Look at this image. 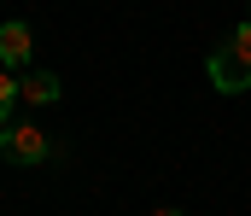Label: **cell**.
Here are the masks:
<instances>
[{"instance_id":"277c9868","label":"cell","mask_w":251,"mask_h":216,"mask_svg":"<svg viewBox=\"0 0 251 216\" xmlns=\"http://www.w3.org/2000/svg\"><path fill=\"white\" fill-rule=\"evenodd\" d=\"M59 94H64V82L53 71H24L18 76V99H24V105H53Z\"/></svg>"},{"instance_id":"6da1fadb","label":"cell","mask_w":251,"mask_h":216,"mask_svg":"<svg viewBox=\"0 0 251 216\" xmlns=\"http://www.w3.org/2000/svg\"><path fill=\"white\" fill-rule=\"evenodd\" d=\"M0 152H6V164H47L53 141H47L41 123H6L0 129Z\"/></svg>"},{"instance_id":"5b68a950","label":"cell","mask_w":251,"mask_h":216,"mask_svg":"<svg viewBox=\"0 0 251 216\" xmlns=\"http://www.w3.org/2000/svg\"><path fill=\"white\" fill-rule=\"evenodd\" d=\"M12 105H18V71L0 65V129L12 123Z\"/></svg>"},{"instance_id":"7a4b0ae2","label":"cell","mask_w":251,"mask_h":216,"mask_svg":"<svg viewBox=\"0 0 251 216\" xmlns=\"http://www.w3.org/2000/svg\"><path fill=\"white\" fill-rule=\"evenodd\" d=\"M204 76H210L216 94H246V88H251V59L228 41V47H216V53L204 59Z\"/></svg>"},{"instance_id":"8992f818","label":"cell","mask_w":251,"mask_h":216,"mask_svg":"<svg viewBox=\"0 0 251 216\" xmlns=\"http://www.w3.org/2000/svg\"><path fill=\"white\" fill-rule=\"evenodd\" d=\"M228 41H234V47H240V53H246V59H251V18H246V24H240V29H234V35H228Z\"/></svg>"},{"instance_id":"52a82bcc","label":"cell","mask_w":251,"mask_h":216,"mask_svg":"<svg viewBox=\"0 0 251 216\" xmlns=\"http://www.w3.org/2000/svg\"><path fill=\"white\" fill-rule=\"evenodd\" d=\"M152 216H187V211H152Z\"/></svg>"},{"instance_id":"3957f363","label":"cell","mask_w":251,"mask_h":216,"mask_svg":"<svg viewBox=\"0 0 251 216\" xmlns=\"http://www.w3.org/2000/svg\"><path fill=\"white\" fill-rule=\"evenodd\" d=\"M29 59H35V35H29V24H24V18H6V24H0V65L24 76Z\"/></svg>"}]
</instances>
